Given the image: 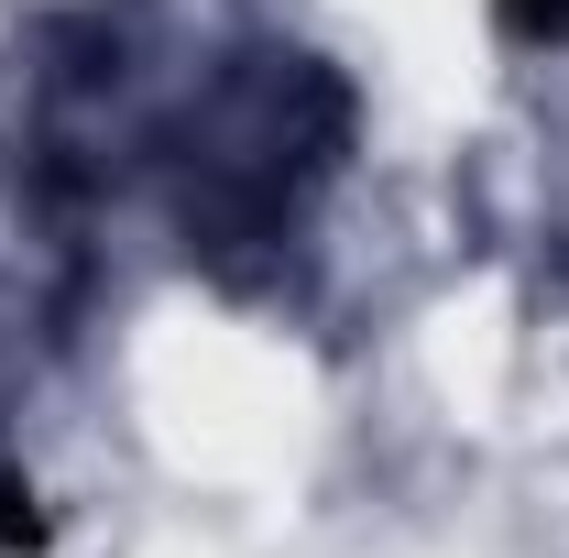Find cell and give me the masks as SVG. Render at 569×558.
<instances>
[{"label": "cell", "instance_id": "obj_1", "mask_svg": "<svg viewBox=\"0 0 569 558\" xmlns=\"http://www.w3.org/2000/svg\"><path fill=\"white\" fill-rule=\"evenodd\" d=\"M351 153V77L296 56V44H252L164 121V176H176V230L187 263L219 285H252L307 230V198L340 176Z\"/></svg>", "mask_w": 569, "mask_h": 558}, {"label": "cell", "instance_id": "obj_2", "mask_svg": "<svg viewBox=\"0 0 569 558\" xmlns=\"http://www.w3.org/2000/svg\"><path fill=\"white\" fill-rule=\"evenodd\" d=\"M493 22L515 44H569V0H493Z\"/></svg>", "mask_w": 569, "mask_h": 558}]
</instances>
